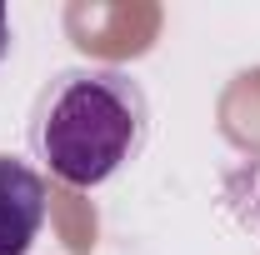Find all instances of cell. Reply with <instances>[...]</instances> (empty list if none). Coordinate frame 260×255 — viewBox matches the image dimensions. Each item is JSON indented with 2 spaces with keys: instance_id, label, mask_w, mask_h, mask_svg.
<instances>
[{
  "instance_id": "obj_3",
  "label": "cell",
  "mask_w": 260,
  "mask_h": 255,
  "mask_svg": "<svg viewBox=\"0 0 260 255\" xmlns=\"http://www.w3.org/2000/svg\"><path fill=\"white\" fill-rule=\"evenodd\" d=\"M5 50H10V10L0 5V60H5Z\"/></svg>"
},
{
  "instance_id": "obj_1",
  "label": "cell",
  "mask_w": 260,
  "mask_h": 255,
  "mask_svg": "<svg viewBox=\"0 0 260 255\" xmlns=\"http://www.w3.org/2000/svg\"><path fill=\"white\" fill-rule=\"evenodd\" d=\"M145 140V95L125 70H65L30 115V145L70 185H105Z\"/></svg>"
},
{
  "instance_id": "obj_2",
  "label": "cell",
  "mask_w": 260,
  "mask_h": 255,
  "mask_svg": "<svg viewBox=\"0 0 260 255\" xmlns=\"http://www.w3.org/2000/svg\"><path fill=\"white\" fill-rule=\"evenodd\" d=\"M45 225V180L25 160L0 155V255H30Z\"/></svg>"
}]
</instances>
